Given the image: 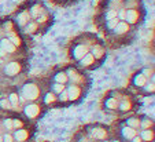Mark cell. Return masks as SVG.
<instances>
[{
    "label": "cell",
    "instance_id": "obj_26",
    "mask_svg": "<svg viewBox=\"0 0 155 142\" xmlns=\"http://www.w3.org/2000/svg\"><path fill=\"white\" fill-rule=\"evenodd\" d=\"M38 11H40V7H38V6L33 7V15H38Z\"/></svg>",
    "mask_w": 155,
    "mask_h": 142
},
{
    "label": "cell",
    "instance_id": "obj_36",
    "mask_svg": "<svg viewBox=\"0 0 155 142\" xmlns=\"http://www.w3.org/2000/svg\"><path fill=\"white\" fill-rule=\"evenodd\" d=\"M0 142H3V139H2V138H0Z\"/></svg>",
    "mask_w": 155,
    "mask_h": 142
},
{
    "label": "cell",
    "instance_id": "obj_2",
    "mask_svg": "<svg viewBox=\"0 0 155 142\" xmlns=\"http://www.w3.org/2000/svg\"><path fill=\"white\" fill-rule=\"evenodd\" d=\"M19 65H18L17 62H11V64H8L7 65V68H6V72H7V74H10V76H12V74H17L18 72H19Z\"/></svg>",
    "mask_w": 155,
    "mask_h": 142
},
{
    "label": "cell",
    "instance_id": "obj_8",
    "mask_svg": "<svg viewBox=\"0 0 155 142\" xmlns=\"http://www.w3.org/2000/svg\"><path fill=\"white\" fill-rule=\"evenodd\" d=\"M26 137H28V133L25 130H19L15 134V138H17L18 141H24V139H26Z\"/></svg>",
    "mask_w": 155,
    "mask_h": 142
},
{
    "label": "cell",
    "instance_id": "obj_3",
    "mask_svg": "<svg viewBox=\"0 0 155 142\" xmlns=\"http://www.w3.org/2000/svg\"><path fill=\"white\" fill-rule=\"evenodd\" d=\"M25 112H26V115L29 116V117H35L38 113V106L37 105H29V106L25 109Z\"/></svg>",
    "mask_w": 155,
    "mask_h": 142
},
{
    "label": "cell",
    "instance_id": "obj_1",
    "mask_svg": "<svg viewBox=\"0 0 155 142\" xmlns=\"http://www.w3.org/2000/svg\"><path fill=\"white\" fill-rule=\"evenodd\" d=\"M24 94L26 95V98H29V99H35L38 95V90L35 84H28L24 88Z\"/></svg>",
    "mask_w": 155,
    "mask_h": 142
},
{
    "label": "cell",
    "instance_id": "obj_13",
    "mask_svg": "<svg viewBox=\"0 0 155 142\" xmlns=\"http://www.w3.org/2000/svg\"><path fill=\"white\" fill-rule=\"evenodd\" d=\"M56 80H58L59 83H64V81L68 80V76L63 73H59V74H56Z\"/></svg>",
    "mask_w": 155,
    "mask_h": 142
},
{
    "label": "cell",
    "instance_id": "obj_5",
    "mask_svg": "<svg viewBox=\"0 0 155 142\" xmlns=\"http://www.w3.org/2000/svg\"><path fill=\"white\" fill-rule=\"evenodd\" d=\"M92 135H94L95 138L102 139V138H104V137H106V133H104V130H103V128H95V130L92 131Z\"/></svg>",
    "mask_w": 155,
    "mask_h": 142
},
{
    "label": "cell",
    "instance_id": "obj_25",
    "mask_svg": "<svg viewBox=\"0 0 155 142\" xmlns=\"http://www.w3.org/2000/svg\"><path fill=\"white\" fill-rule=\"evenodd\" d=\"M11 40H12V43H14V44H19V37H17V36H12Z\"/></svg>",
    "mask_w": 155,
    "mask_h": 142
},
{
    "label": "cell",
    "instance_id": "obj_15",
    "mask_svg": "<svg viewBox=\"0 0 155 142\" xmlns=\"http://www.w3.org/2000/svg\"><path fill=\"white\" fill-rule=\"evenodd\" d=\"M26 17H28L26 12L21 14V17H19V25H25V24H26Z\"/></svg>",
    "mask_w": 155,
    "mask_h": 142
},
{
    "label": "cell",
    "instance_id": "obj_19",
    "mask_svg": "<svg viewBox=\"0 0 155 142\" xmlns=\"http://www.w3.org/2000/svg\"><path fill=\"white\" fill-rule=\"evenodd\" d=\"M117 24H118L117 18H111V19H110V22H108V26H110V28H115V26H117Z\"/></svg>",
    "mask_w": 155,
    "mask_h": 142
},
{
    "label": "cell",
    "instance_id": "obj_10",
    "mask_svg": "<svg viewBox=\"0 0 155 142\" xmlns=\"http://www.w3.org/2000/svg\"><path fill=\"white\" fill-rule=\"evenodd\" d=\"M128 30V25L126 24H117V26H115V32L117 33H124Z\"/></svg>",
    "mask_w": 155,
    "mask_h": 142
},
{
    "label": "cell",
    "instance_id": "obj_12",
    "mask_svg": "<svg viewBox=\"0 0 155 142\" xmlns=\"http://www.w3.org/2000/svg\"><path fill=\"white\" fill-rule=\"evenodd\" d=\"M85 58H82V65H89V64L94 61V57L92 55H84Z\"/></svg>",
    "mask_w": 155,
    "mask_h": 142
},
{
    "label": "cell",
    "instance_id": "obj_23",
    "mask_svg": "<svg viewBox=\"0 0 155 142\" xmlns=\"http://www.w3.org/2000/svg\"><path fill=\"white\" fill-rule=\"evenodd\" d=\"M54 88H55V91H62L63 90V84H55Z\"/></svg>",
    "mask_w": 155,
    "mask_h": 142
},
{
    "label": "cell",
    "instance_id": "obj_7",
    "mask_svg": "<svg viewBox=\"0 0 155 142\" xmlns=\"http://www.w3.org/2000/svg\"><path fill=\"white\" fill-rule=\"evenodd\" d=\"M126 19H128V22H136V18H137V14H136V11H128V14L125 15Z\"/></svg>",
    "mask_w": 155,
    "mask_h": 142
},
{
    "label": "cell",
    "instance_id": "obj_29",
    "mask_svg": "<svg viewBox=\"0 0 155 142\" xmlns=\"http://www.w3.org/2000/svg\"><path fill=\"white\" fill-rule=\"evenodd\" d=\"M121 108H122V109H124V110L129 109V104H126V102H125V104H122V106H121Z\"/></svg>",
    "mask_w": 155,
    "mask_h": 142
},
{
    "label": "cell",
    "instance_id": "obj_27",
    "mask_svg": "<svg viewBox=\"0 0 155 142\" xmlns=\"http://www.w3.org/2000/svg\"><path fill=\"white\" fill-rule=\"evenodd\" d=\"M114 17H117V12H115V11H110V12H108V19H111V18H114Z\"/></svg>",
    "mask_w": 155,
    "mask_h": 142
},
{
    "label": "cell",
    "instance_id": "obj_16",
    "mask_svg": "<svg viewBox=\"0 0 155 142\" xmlns=\"http://www.w3.org/2000/svg\"><path fill=\"white\" fill-rule=\"evenodd\" d=\"M143 138L146 139V141L152 139V133H151V131H144V133H143Z\"/></svg>",
    "mask_w": 155,
    "mask_h": 142
},
{
    "label": "cell",
    "instance_id": "obj_11",
    "mask_svg": "<svg viewBox=\"0 0 155 142\" xmlns=\"http://www.w3.org/2000/svg\"><path fill=\"white\" fill-rule=\"evenodd\" d=\"M136 84H137V86H144V84H146V77H144L143 74L137 76L136 77Z\"/></svg>",
    "mask_w": 155,
    "mask_h": 142
},
{
    "label": "cell",
    "instance_id": "obj_17",
    "mask_svg": "<svg viewBox=\"0 0 155 142\" xmlns=\"http://www.w3.org/2000/svg\"><path fill=\"white\" fill-rule=\"evenodd\" d=\"M10 101H11L12 105H17L18 104V95L17 94H11L10 95Z\"/></svg>",
    "mask_w": 155,
    "mask_h": 142
},
{
    "label": "cell",
    "instance_id": "obj_6",
    "mask_svg": "<svg viewBox=\"0 0 155 142\" xmlns=\"http://www.w3.org/2000/svg\"><path fill=\"white\" fill-rule=\"evenodd\" d=\"M2 46H3V48H4V50H7L8 53H12V51L15 50V47L11 44V43H10V40H7V39L2 42Z\"/></svg>",
    "mask_w": 155,
    "mask_h": 142
},
{
    "label": "cell",
    "instance_id": "obj_21",
    "mask_svg": "<svg viewBox=\"0 0 155 142\" xmlns=\"http://www.w3.org/2000/svg\"><path fill=\"white\" fill-rule=\"evenodd\" d=\"M94 54H95V57H100V55H102V50H100L99 47H96L94 50Z\"/></svg>",
    "mask_w": 155,
    "mask_h": 142
},
{
    "label": "cell",
    "instance_id": "obj_30",
    "mask_svg": "<svg viewBox=\"0 0 155 142\" xmlns=\"http://www.w3.org/2000/svg\"><path fill=\"white\" fill-rule=\"evenodd\" d=\"M4 141L3 142H11V137H8V135H7V137H4Z\"/></svg>",
    "mask_w": 155,
    "mask_h": 142
},
{
    "label": "cell",
    "instance_id": "obj_4",
    "mask_svg": "<svg viewBox=\"0 0 155 142\" xmlns=\"http://www.w3.org/2000/svg\"><path fill=\"white\" fill-rule=\"evenodd\" d=\"M85 54H87V48H85L84 46H78V47L76 48L74 55H76V58H84Z\"/></svg>",
    "mask_w": 155,
    "mask_h": 142
},
{
    "label": "cell",
    "instance_id": "obj_14",
    "mask_svg": "<svg viewBox=\"0 0 155 142\" xmlns=\"http://www.w3.org/2000/svg\"><path fill=\"white\" fill-rule=\"evenodd\" d=\"M77 95H78V88L77 87H71L70 88V98L73 99V98H77Z\"/></svg>",
    "mask_w": 155,
    "mask_h": 142
},
{
    "label": "cell",
    "instance_id": "obj_31",
    "mask_svg": "<svg viewBox=\"0 0 155 142\" xmlns=\"http://www.w3.org/2000/svg\"><path fill=\"white\" fill-rule=\"evenodd\" d=\"M14 126H15V127H21V126H22V123H21V121H14Z\"/></svg>",
    "mask_w": 155,
    "mask_h": 142
},
{
    "label": "cell",
    "instance_id": "obj_32",
    "mask_svg": "<svg viewBox=\"0 0 155 142\" xmlns=\"http://www.w3.org/2000/svg\"><path fill=\"white\" fill-rule=\"evenodd\" d=\"M6 126H7V127H11V126H12V121L11 120H6Z\"/></svg>",
    "mask_w": 155,
    "mask_h": 142
},
{
    "label": "cell",
    "instance_id": "obj_24",
    "mask_svg": "<svg viewBox=\"0 0 155 142\" xmlns=\"http://www.w3.org/2000/svg\"><path fill=\"white\" fill-rule=\"evenodd\" d=\"M52 101H54V95L48 94L47 97H45V102H52Z\"/></svg>",
    "mask_w": 155,
    "mask_h": 142
},
{
    "label": "cell",
    "instance_id": "obj_22",
    "mask_svg": "<svg viewBox=\"0 0 155 142\" xmlns=\"http://www.w3.org/2000/svg\"><path fill=\"white\" fill-rule=\"evenodd\" d=\"M0 105L3 108H10V102L8 101H0Z\"/></svg>",
    "mask_w": 155,
    "mask_h": 142
},
{
    "label": "cell",
    "instance_id": "obj_33",
    "mask_svg": "<svg viewBox=\"0 0 155 142\" xmlns=\"http://www.w3.org/2000/svg\"><path fill=\"white\" fill-rule=\"evenodd\" d=\"M61 98H62V99H68V94H66V92H63Z\"/></svg>",
    "mask_w": 155,
    "mask_h": 142
},
{
    "label": "cell",
    "instance_id": "obj_18",
    "mask_svg": "<svg viewBox=\"0 0 155 142\" xmlns=\"http://www.w3.org/2000/svg\"><path fill=\"white\" fill-rule=\"evenodd\" d=\"M107 106L111 108V109H113V108H117V101H115V99H108L107 101Z\"/></svg>",
    "mask_w": 155,
    "mask_h": 142
},
{
    "label": "cell",
    "instance_id": "obj_35",
    "mask_svg": "<svg viewBox=\"0 0 155 142\" xmlns=\"http://www.w3.org/2000/svg\"><path fill=\"white\" fill-rule=\"evenodd\" d=\"M121 18H125V11H121Z\"/></svg>",
    "mask_w": 155,
    "mask_h": 142
},
{
    "label": "cell",
    "instance_id": "obj_34",
    "mask_svg": "<svg viewBox=\"0 0 155 142\" xmlns=\"http://www.w3.org/2000/svg\"><path fill=\"white\" fill-rule=\"evenodd\" d=\"M143 126H144V127H148V126H150V121H144Z\"/></svg>",
    "mask_w": 155,
    "mask_h": 142
},
{
    "label": "cell",
    "instance_id": "obj_20",
    "mask_svg": "<svg viewBox=\"0 0 155 142\" xmlns=\"http://www.w3.org/2000/svg\"><path fill=\"white\" fill-rule=\"evenodd\" d=\"M128 124L132 126V127H137V126H139V121L135 120V119H130V120L128 121Z\"/></svg>",
    "mask_w": 155,
    "mask_h": 142
},
{
    "label": "cell",
    "instance_id": "obj_28",
    "mask_svg": "<svg viewBox=\"0 0 155 142\" xmlns=\"http://www.w3.org/2000/svg\"><path fill=\"white\" fill-rule=\"evenodd\" d=\"M35 28H36V25L32 24V25L29 26V29H28V32H33V30H35Z\"/></svg>",
    "mask_w": 155,
    "mask_h": 142
},
{
    "label": "cell",
    "instance_id": "obj_9",
    "mask_svg": "<svg viewBox=\"0 0 155 142\" xmlns=\"http://www.w3.org/2000/svg\"><path fill=\"white\" fill-rule=\"evenodd\" d=\"M124 135H125L126 138H133V137H135V130L130 127L124 128Z\"/></svg>",
    "mask_w": 155,
    "mask_h": 142
}]
</instances>
